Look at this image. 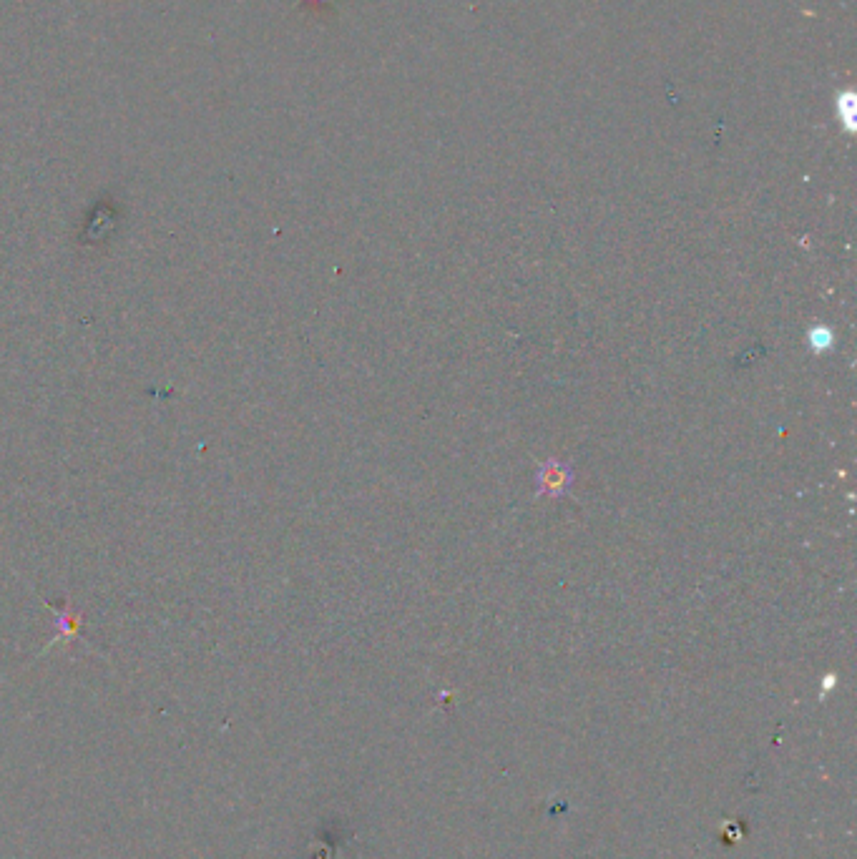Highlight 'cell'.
I'll return each instance as SVG.
<instances>
[{
  "mask_svg": "<svg viewBox=\"0 0 857 859\" xmlns=\"http://www.w3.org/2000/svg\"><path fill=\"white\" fill-rule=\"evenodd\" d=\"M571 478H574L571 468L558 463V460H548L546 465L538 468V488L543 495H563L571 485Z\"/></svg>",
  "mask_w": 857,
  "mask_h": 859,
  "instance_id": "1",
  "label": "cell"
},
{
  "mask_svg": "<svg viewBox=\"0 0 857 859\" xmlns=\"http://www.w3.org/2000/svg\"><path fill=\"white\" fill-rule=\"evenodd\" d=\"M810 337H812V347H815V352H825L832 342V335L827 327H812Z\"/></svg>",
  "mask_w": 857,
  "mask_h": 859,
  "instance_id": "2",
  "label": "cell"
},
{
  "mask_svg": "<svg viewBox=\"0 0 857 859\" xmlns=\"http://www.w3.org/2000/svg\"><path fill=\"white\" fill-rule=\"evenodd\" d=\"M307 6H315V8H320V6H327V3H332V0H305ZM305 3H302V6H305Z\"/></svg>",
  "mask_w": 857,
  "mask_h": 859,
  "instance_id": "3",
  "label": "cell"
}]
</instances>
